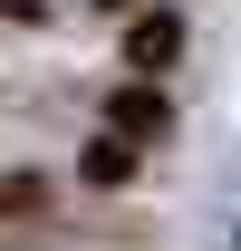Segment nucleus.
I'll return each instance as SVG.
<instances>
[{
  "label": "nucleus",
  "mask_w": 241,
  "mask_h": 251,
  "mask_svg": "<svg viewBox=\"0 0 241 251\" xmlns=\"http://www.w3.org/2000/svg\"><path fill=\"white\" fill-rule=\"evenodd\" d=\"M135 164H145V155H135L125 135H96V145H87V184H125Z\"/></svg>",
  "instance_id": "nucleus-1"
},
{
  "label": "nucleus",
  "mask_w": 241,
  "mask_h": 251,
  "mask_svg": "<svg viewBox=\"0 0 241 251\" xmlns=\"http://www.w3.org/2000/svg\"><path fill=\"white\" fill-rule=\"evenodd\" d=\"M116 135H164V97H154V87H125L116 97Z\"/></svg>",
  "instance_id": "nucleus-2"
},
{
  "label": "nucleus",
  "mask_w": 241,
  "mask_h": 251,
  "mask_svg": "<svg viewBox=\"0 0 241 251\" xmlns=\"http://www.w3.org/2000/svg\"><path fill=\"white\" fill-rule=\"evenodd\" d=\"M174 20H145V29H135V39H125V58H135V68H154V58H174Z\"/></svg>",
  "instance_id": "nucleus-3"
}]
</instances>
